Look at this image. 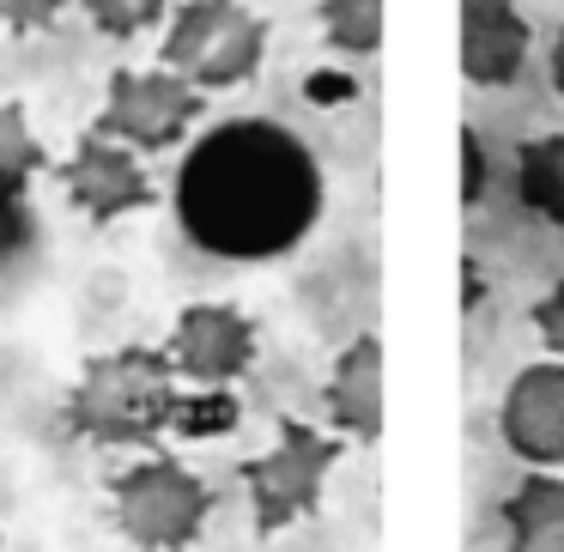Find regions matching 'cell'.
Here are the masks:
<instances>
[{"instance_id": "cell-12", "label": "cell", "mask_w": 564, "mask_h": 552, "mask_svg": "<svg viewBox=\"0 0 564 552\" xmlns=\"http://www.w3.org/2000/svg\"><path fill=\"white\" fill-rule=\"evenodd\" d=\"M503 552H564V474L534 467L503 498Z\"/></svg>"}, {"instance_id": "cell-15", "label": "cell", "mask_w": 564, "mask_h": 552, "mask_svg": "<svg viewBox=\"0 0 564 552\" xmlns=\"http://www.w3.org/2000/svg\"><path fill=\"white\" fill-rule=\"evenodd\" d=\"M322 37L340 55L382 50V0H322Z\"/></svg>"}, {"instance_id": "cell-20", "label": "cell", "mask_w": 564, "mask_h": 552, "mask_svg": "<svg viewBox=\"0 0 564 552\" xmlns=\"http://www.w3.org/2000/svg\"><path fill=\"white\" fill-rule=\"evenodd\" d=\"M62 7L67 0H0V25L7 31H43V25H55Z\"/></svg>"}, {"instance_id": "cell-19", "label": "cell", "mask_w": 564, "mask_h": 552, "mask_svg": "<svg viewBox=\"0 0 564 552\" xmlns=\"http://www.w3.org/2000/svg\"><path fill=\"white\" fill-rule=\"evenodd\" d=\"M534 334L546 340V353L564 358V280L540 292V304H534Z\"/></svg>"}, {"instance_id": "cell-16", "label": "cell", "mask_w": 564, "mask_h": 552, "mask_svg": "<svg viewBox=\"0 0 564 552\" xmlns=\"http://www.w3.org/2000/svg\"><path fill=\"white\" fill-rule=\"evenodd\" d=\"M43 164H50V152H43V140L31 134L25 104L0 98V176H7V183H31Z\"/></svg>"}, {"instance_id": "cell-11", "label": "cell", "mask_w": 564, "mask_h": 552, "mask_svg": "<svg viewBox=\"0 0 564 552\" xmlns=\"http://www.w3.org/2000/svg\"><path fill=\"white\" fill-rule=\"evenodd\" d=\"M328 419L340 425V437L352 443H377L382 437V340L358 334L328 370Z\"/></svg>"}, {"instance_id": "cell-9", "label": "cell", "mask_w": 564, "mask_h": 552, "mask_svg": "<svg viewBox=\"0 0 564 552\" xmlns=\"http://www.w3.org/2000/svg\"><path fill=\"white\" fill-rule=\"evenodd\" d=\"M164 353L176 358V370H183L188 382L225 389V382H237L256 365V322L237 304H188L183 316H176Z\"/></svg>"}, {"instance_id": "cell-22", "label": "cell", "mask_w": 564, "mask_h": 552, "mask_svg": "<svg viewBox=\"0 0 564 552\" xmlns=\"http://www.w3.org/2000/svg\"><path fill=\"white\" fill-rule=\"evenodd\" d=\"M546 67H552V91L564 98V25L552 31V50H546Z\"/></svg>"}, {"instance_id": "cell-6", "label": "cell", "mask_w": 564, "mask_h": 552, "mask_svg": "<svg viewBox=\"0 0 564 552\" xmlns=\"http://www.w3.org/2000/svg\"><path fill=\"white\" fill-rule=\"evenodd\" d=\"M200 110H207V91L176 67H122V74H110V91H104V110L91 128L140 152H164L200 122Z\"/></svg>"}, {"instance_id": "cell-18", "label": "cell", "mask_w": 564, "mask_h": 552, "mask_svg": "<svg viewBox=\"0 0 564 552\" xmlns=\"http://www.w3.org/2000/svg\"><path fill=\"white\" fill-rule=\"evenodd\" d=\"M237 425V401L225 389H207V394H183V413H176V431H231Z\"/></svg>"}, {"instance_id": "cell-14", "label": "cell", "mask_w": 564, "mask_h": 552, "mask_svg": "<svg viewBox=\"0 0 564 552\" xmlns=\"http://www.w3.org/2000/svg\"><path fill=\"white\" fill-rule=\"evenodd\" d=\"M43 249V219L31 207V183H7L0 176V285L25 273Z\"/></svg>"}, {"instance_id": "cell-21", "label": "cell", "mask_w": 564, "mask_h": 552, "mask_svg": "<svg viewBox=\"0 0 564 552\" xmlns=\"http://www.w3.org/2000/svg\"><path fill=\"white\" fill-rule=\"evenodd\" d=\"M479 188H486V152H479V134L474 128H462V201L474 207Z\"/></svg>"}, {"instance_id": "cell-17", "label": "cell", "mask_w": 564, "mask_h": 552, "mask_svg": "<svg viewBox=\"0 0 564 552\" xmlns=\"http://www.w3.org/2000/svg\"><path fill=\"white\" fill-rule=\"evenodd\" d=\"M171 0H86V19L104 37H140L147 25H159Z\"/></svg>"}, {"instance_id": "cell-8", "label": "cell", "mask_w": 564, "mask_h": 552, "mask_svg": "<svg viewBox=\"0 0 564 552\" xmlns=\"http://www.w3.org/2000/svg\"><path fill=\"white\" fill-rule=\"evenodd\" d=\"M498 437L528 467H564V358H534L498 401Z\"/></svg>"}, {"instance_id": "cell-3", "label": "cell", "mask_w": 564, "mask_h": 552, "mask_svg": "<svg viewBox=\"0 0 564 552\" xmlns=\"http://www.w3.org/2000/svg\"><path fill=\"white\" fill-rule=\"evenodd\" d=\"M261 55H268V25L243 0H183L159 43V62L195 79L200 91H231L256 79Z\"/></svg>"}, {"instance_id": "cell-5", "label": "cell", "mask_w": 564, "mask_h": 552, "mask_svg": "<svg viewBox=\"0 0 564 552\" xmlns=\"http://www.w3.org/2000/svg\"><path fill=\"white\" fill-rule=\"evenodd\" d=\"M334 462H340V443L322 437L316 425L285 413L280 437H273L268 455L243 462V486H249V510H256V534H280L297 516H310L322 504V486H328Z\"/></svg>"}, {"instance_id": "cell-13", "label": "cell", "mask_w": 564, "mask_h": 552, "mask_svg": "<svg viewBox=\"0 0 564 552\" xmlns=\"http://www.w3.org/2000/svg\"><path fill=\"white\" fill-rule=\"evenodd\" d=\"M516 195L528 213L564 225V134H540L516 152Z\"/></svg>"}, {"instance_id": "cell-10", "label": "cell", "mask_w": 564, "mask_h": 552, "mask_svg": "<svg viewBox=\"0 0 564 552\" xmlns=\"http://www.w3.org/2000/svg\"><path fill=\"white\" fill-rule=\"evenodd\" d=\"M528 31L516 0H462V74L474 86H510L528 62Z\"/></svg>"}, {"instance_id": "cell-4", "label": "cell", "mask_w": 564, "mask_h": 552, "mask_svg": "<svg viewBox=\"0 0 564 552\" xmlns=\"http://www.w3.org/2000/svg\"><path fill=\"white\" fill-rule=\"evenodd\" d=\"M110 504L140 552H183L213 516V486L176 455H147L110 479Z\"/></svg>"}, {"instance_id": "cell-7", "label": "cell", "mask_w": 564, "mask_h": 552, "mask_svg": "<svg viewBox=\"0 0 564 552\" xmlns=\"http://www.w3.org/2000/svg\"><path fill=\"white\" fill-rule=\"evenodd\" d=\"M62 171V188L74 195L79 213H91L98 225L122 219V213H140L159 201V188H152L147 164H140V147H128V140H110V134H79V147L67 152V164H55Z\"/></svg>"}, {"instance_id": "cell-2", "label": "cell", "mask_w": 564, "mask_h": 552, "mask_svg": "<svg viewBox=\"0 0 564 552\" xmlns=\"http://www.w3.org/2000/svg\"><path fill=\"white\" fill-rule=\"evenodd\" d=\"M176 377L183 370H176V358L164 346H116V353H98V358H86L74 394H67V425L91 443L147 450L183 413Z\"/></svg>"}, {"instance_id": "cell-1", "label": "cell", "mask_w": 564, "mask_h": 552, "mask_svg": "<svg viewBox=\"0 0 564 552\" xmlns=\"http://www.w3.org/2000/svg\"><path fill=\"white\" fill-rule=\"evenodd\" d=\"M322 213L316 152L280 122H219L176 171V219L200 249L261 261L292 249Z\"/></svg>"}]
</instances>
